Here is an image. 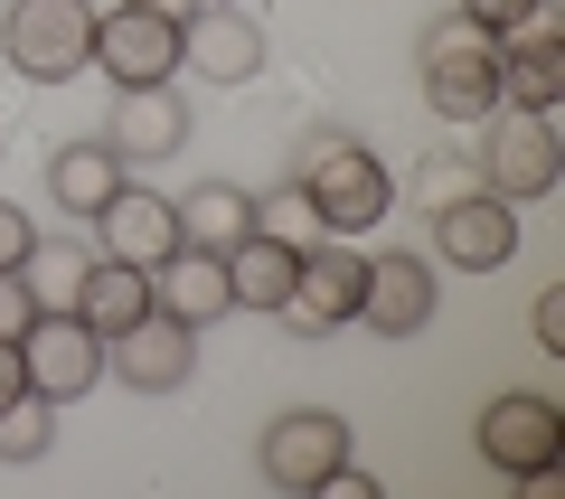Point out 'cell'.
<instances>
[{
	"label": "cell",
	"instance_id": "cell-6",
	"mask_svg": "<svg viewBox=\"0 0 565 499\" xmlns=\"http://www.w3.org/2000/svg\"><path fill=\"white\" fill-rule=\"evenodd\" d=\"M340 461H349V415H330V405H282L255 443V471L274 490H321Z\"/></svg>",
	"mask_w": 565,
	"mask_h": 499
},
{
	"label": "cell",
	"instance_id": "cell-30",
	"mask_svg": "<svg viewBox=\"0 0 565 499\" xmlns=\"http://www.w3.org/2000/svg\"><path fill=\"white\" fill-rule=\"evenodd\" d=\"M29 396V359H20V340H0V405H20Z\"/></svg>",
	"mask_w": 565,
	"mask_h": 499
},
{
	"label": "cell",
	"instance_id": "cell-18",
	"mask_svg": "<svg viewBox=\"0 0 565 499\" xmlns=\"http://www.w3.org/2000/svg\"><path fill=\"white\" fill-rule=\"evenodd\" d=\"M292 264H302V245H282V236H264V226H245V236L226 245V293H236V311H282Z\"/></svg>",
	"mask_w": 565,
	"mask_h": 499
},
{
	"label": "cell",
	"instance_id": "cell-13",
	"mask_svg": "<svg viewBox=\"0 0 565 499\" xmlns=\"http://www.w3.org/2000/svg\"><path fill=\"white\" fill-rule=\"evenodd\" d=\"M85 226H95V255H114V264H141V274L180 255V208H170L161 189H132V180H122V189H114V199H104Z\"/></svg>",
	"mask_w": 565,
	"mask_h": 499
},
{
	"label": "cell",
	"instance_id": "cell-7",
	"mask_svg": "<svg viewBox=\"0 0 565 499\" xmlns=\"http://www.w3.org/2000/svg\"><path fill=\"white\" fill-rule=\"evenodd\" d=\"M359 283H367V255L349 236H311L302 264H292V293H282V320L302 340H330L340 320H359Z\"/></svg>",
	"mask_w": 565,
	"mask_h": 499
},
{
	"label": "cell",
	"instance_id": "cell-12",
	"mask_svg": "<svg viewBox=\"0 0 565 499\" xmlns=\"http://www.w3.org/2000/svg\"><path fill=\"white\" fill-rule=\"evenodd\" d=\"M95 66L122 85H170L180 76V20L141 10V0H114V20H95Z\"/></svg>",
	"mask_w": 565,
	"mask_h": 499
},
{
	"label": "cell",
	"instance_id": "cell-9",
	"mask_svg": "<svg viewBox=\"0 0 565 499\" xmlns=\"http://www.w3.org/2000/svg\"><path fill=\"white\" fill-rule=\"evenodd\" d=\"M500 104L509 114H556L565 104V20L537 0L519 29H500Z\"/></svg>",
	"mask_w": 565,
	"mask_h": 499
},
{
	"label": "cell",
	"instance_id": "cell-24",
	"mask_svg": "<svg viewBox=\"0 0 565 499\" xmlns=\"http://www.w3.org/2000/svg\"><path fill=\"white\" fill-rule=\"evenodd\" d=\"M255 226H264V236H282V245H311V236H321V217H311L302 180H282V189H264V199H255Z\"/></svg>",
	"mask_w": 565,
	"mask_h": 499
},
{
	"label": "cell",
	"instance_id": "cell-16",
	"mask_svg": "<svg viewBox=\"0 0 565 499\" xmlns=\"http://www.w3.org/2000/svg\"><path fill=\"white\" fill-rule=\"evenodd\" d=\"M434 255L462 264V274H500V264L519 255V208L490 199V189H471V199L434 208Z\"/></svg>",
	"mask_w": 565,
	"mask_h": 499
},
{
	"label": "cell",
	"instance_id": "cell-29",
	"mask_svg": "<svg viewBox=\"0 0 565 499\" xmlns=\"http://www.w3.org/2000/svg\"><path fill=\"white\" fill-rule=\"evenodd\" d=\"M452 10H462V20H481V29H519L537 0H452Z\"/></svg>",
	"mask_w": 565,
	"mask_h": 499
},
{
	"label": "cell",
	"instance_id": "cell-33",
	"mask_svg": "<svg viewBox=\"0 0 565 499\" xmlns=\"http://www.w3.org/2000/svg\"><path fill=\"white\" fill-rule=\"evenodd\" d=\"M189 10H199V0H189Z\"/></svg>",
	"mask_w": 565,
	"mask_h": 499
},
{
	"label": "cell",
	"instance_id": "cell-19",
	"mask_svg": "<svg viewBox=\"0 0 565 499\" xmlns=\"http://www.w3.org/2000/svg\"><path fill=\"white\" fill-rule=\"evenodd\" d=\"M122 180H132V170L114 160V141H57V151H47V199H57L66 217H95Z\"/></svg>",
	"mask_w": 565,
	"mask_h": 499
},
{
	"label": "cell",
	"instance_id": "cell-17",
	"mask_svg": "<svg viewBox=\"0 0 565 499\" xmlns=\"http://www.w3.org/2000/svg\"><path fill=\"white\" fill-rule=\"evenodd\" d=\"M151 311L189 320V330L226 320V311H236V293H226V255H207V245H180L170 264H151Z\"/></svg>",
	"mask_w": 565,
	"mask_h": 499
},
{
	"label": "cell",
	"instance_id": "cell-14",
	"mask_svg": "<svg viewBox=\"0 0 565 499\" xmlns=\"http://www.w3.org/2000/svg\"><path fill=\"white\" fill-rule=\"evenodd\" d=\"M104 141H114L122 170L170 160V151L189 141V95H180V76H170V85H122V95H114V123H104Z\"/></svg>",
	"mask_w": 565,
	"mask_h": 499
},
{
	"label": "cell",
	"instance_id": "cell-11",
	"mask_svg": "<svg viewBox=\"0 0 565 499\" xmlns=\"http://www.w3.org/2000/svg\"><path fill=\"white\" fill-rule=\"evenodd\" d=\"M104 368H114L132 396H180V386L199 378V330H189V320H170V311H141L132 330H114V340H104Z\"/></svg>",
	"mask_w": 565,
	"mask_h": 499
},
{
	"label": "cell",
	"instance_id": "cell-23",
	"mask_svg": "<svg viewBox=\"0 0 565 499\" xmlns=\"http://www.w3.org/2000/svg\"><path fill=\"white\" fill-rule=\"evenodd\" d=\"M47 453H57V405L47 396L0 405V461H47Z\"/></svg>",
	"mask_w": 565,
	"mask_h": 499
},
{
	"label": "cell",
	"instance_id": "cell-20",
	"mask_svg": "<svg viewBox=\"0 0 565 499\" xmlns=\"http://www.w3.org/2000/svg\"><path fill=\"white\" fill-rule=\"evenodd\" d=\"M141 311H151V274H141V264H114V255H95V264H85L76 320L95 330V340H114V330H132Z\"/></svg>",
	"mask_w": 565,
	"mask_h": 499
},
{
	"label": "cell",
	"instance_id": "cell-32",
	"mask_svg": "<svg viewBox=\"0 0 565 499\" xmlns=\"http://www.w3.org/2000/svg\"><path fill=\"white\" fill-rule=\"evenodd\" d=\"M141 10H161V20H189V0H141Z\"/></svg>",
	"mask_w": 565,
	"mask_h": 499
},
{
	"label": "cell",
	"instance_id": "cell-22",
	"mask_svg": "<svg viewBox=\"0 0 565 499\" xmlns=\"http://www.w3.org/2000/svg\"><path fill=\"white\" fill-rule=\"evenodd\" d=\"M85 264H95V236H39V245L20 255V283H29V301H39V311H76Z\"/></svg>",
	"mask_w": 565,
	"mask_h": 499
},
{
	"label": "cell",
	"instance_id": "cell-15",
	"mask_svg": "<svg viewBox=\"0 0 565 499\" xmlns=\"http://www.w3.org/2000/svg\"><path fill=\"white\" fill-rule=\"evenodd\" d=\"M434 301H444V283H434V264H424V255H367L359 320L377 330V340H415L424 320H434Z\"/></svg>",
	"mask_w": 565,
	"mask_h": 499
},
{
	"label": "cell",
	"instance_id": "cell-25",
	"mask_svg": "<svg viewBox=\"0 0 565 499\" xmlns=\"http://www.w3.org/2000/svg\"><path fill=\"white\" fill-rule=\"evenodd\" d=\"M471 189H481L471 160H424V170H415V199L424 208H452V199H471Z\"/></svg>",
	"mask_w": 565,
	"mask_h": 499
},
{
	"label": "cell",
	"instance_id": "cell-5",
	"mask_svg": "<svg viewBox=\"0 0 565 499\" xmlns=\"http://www.w3.org/2000/svg\"><path fill=\"white\" fill-rule=\"evenodd\" d=\"M481 189L490 199H509V208H527V199H556V180H565V141H556V123L546 114H509V123H490V141H481Z\"/></svg>",
	"mask_w": 565,
	"mask_h": 499
},
{
	"label": "cell",
	"instance_id": "cell-26",
	"mask_svg": "<svg viewBox=\"0 0 565 499\" xmlns=\"http://www.w3.org/2000/svg\"><path fill=\"white\" fill-rule=\"evenodd\" d=\"M527 330H537V349H546V359H565V283H546V293H537Z\"/></svg>",
	"mask_w": 565,
	"mask_h": 499
},
{
	"label": "cell",
	"instance_id": "cell-10",
	"mask_svg": "<svg viewBox=\"0 0 565 499\" xmlns=\"http://www.w3.org/2000/svg\"><path fill=\"white\" fill-rule=\"evenodd\" d=\"M20 359H29V396H47V405H76L104 386V340L76 311H39L20 330Z\"/></svg>",
	"mask_w": 565,
	"mask_h": 499
},
{
	"label": "cell",
	"instance_id": "cell-31",
	"mask_svg": "<svg viewBox=\"0 0 565 499\" xmlns=\"http://www.w3.org/2000/svg\"><path fill=\"white\" fill-rule=\"evenodd\" d=\"M321 490H330V499H377V480H367V471H349V461H340V471H330Z\"/></svg>",
	"mask_w": 565,
	"mask_h": 499
},
{
	"label": "cell",
	"instance_id": "cell-4",
	"mask_svg": "<svg viewBox=\"0 0 565 499\" xmlns=\"http://www.w3.org/2000/svg\"><path fill=\"white\" fill-rule=\"evenodd\" d=\"M481 461L500 480H556V461H565V405H546V396H527V386H509V396H490L481 405Z\"/></svg>",
	"mask_w": 565,
	"mask_h": 499
},
{
	"label": "cell",
	"instance_id": "cell-1",
	"mask_svg": "<svg viewBox=\"0 0 565 499\" xmlns=\"http://www.w3.org/2000/svg\"><path fill=\"white\" fill-rule=\"evenodd\" d=\"M292 180H302V199H311V217H321V236H367V226L396 208L386 160L367 151L359 132H340V123H321V132L292 151Z\"/></svg>",
	"mask_w": 565,
	"mask_h": 499
},
{
	"label": "cell",
	"instance_id": "cell-27",
	"mask_svg": "<svg viewBox=\"0 0 565 499\" xmlns=\"http://www.w3.org/2000/svg\"><path fill=\"white\" fill-rule=\"evenodd\" d=\"M39 245V226H29V208H10L0 199V274H20V255Z\"/></svg>",
	"mask_w": 565,
	"mask_h": 499
},
{
	"label": "cell",
	"instance_id": "cell-21",
	"mask_svg": "<svg viewBox=\"0 0 565 499\" xmlns=\"http://www.w3.org/2000/svg\"><path fill=\"white\" fill-rule=\"evenodd\" d=\"M170 208H180V245H207V255H226V245L255 226V189H236V180H199Z\"/></svg>",
	"mask_w": 565,
	"mask_h": 499
},
{
	"label": "cell",
	"instance_id": "cell-3",
	"mask_svg": "<svg viewBox=\"0 0 565 499\" xmlns=\"http://www.w3.org/2000/svg\"><path fill=\"white\" fill-rule=\"evenodd\" d=\"M95 0H10L0 10V57L29 85H66L95 66Z\"/></svg>",
	"mask_w": 565,
	"mask_h": 499
},
{
	"label": "cell",
	"instance_id": "cell-8",
	"mask_svg": "<svg viewBox=\"0 0 565 499\" xmlns=\"http://www.w3.org/2000/svg\"><path fill=\"white\" fill-rule=\"evenodd\" d=\"M264 57H274V47H264V20L245 0H199L180 20V66L199 85H255Z\"/></svg>",
	"mask_w": 565,
	"mask_h": 499
},
{
	"label": "cell",
	"instance_id": "cell-28",
	"mask_svg": "<svg viewBox=\"0 0 565 499\" xmlns=\"http://www.w3.org/2000/svg\"><path fill=\"white\" fill-rule=\"evenodd\" d=\"M29 320H39V301H29V283H20V274H0V340H20Z\"/></svg>",
	"mask_w": 565,
	"mask_h": 499
},
{
	"label": "cell",
	"instance_id": "cell-2",
	"mask_svg": "<svg viewBox=\"0 0 565 499\" xmlns=\"http://www.w3.org/2000/svg\"><path fill=\"white\" fill-rule=\"evenodd\" d=\"M415 66H424V104L444 123H490L500 114V29L444 10V20L415 39Z\"/></svg>",
	"mask_w": 565,
	"mask_h": 499
}]
</instances>
